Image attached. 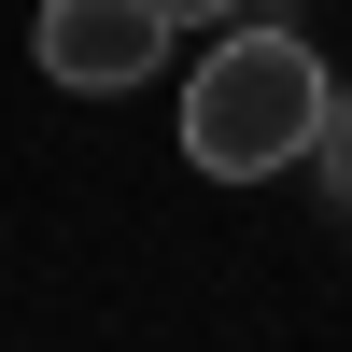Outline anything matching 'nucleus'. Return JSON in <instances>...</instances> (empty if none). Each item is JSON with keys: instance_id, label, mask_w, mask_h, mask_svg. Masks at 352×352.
Segmentation results:
<instances>
[{"instance_id": "4", "label": "nucleus", "mask_w": 352, "mask_h": 352, "mask_svg": "<svg viewBox=\"0 0 352 352\" xmlns=\"http://www.w3.org/2000/svg\"><path fill=\"white\" fill-rule=\"evenodd\" d=\"M155 14H169V28H240L254 0H155Z\"/></svg>"}, {"instance_id": "3", "label": "nucleus", "mask_w": 352, "mask_h": 352, "mask_svg": "<svg viewBox=\"0 0 352 352\" xmlns=\"http://www.w3.org/2000/svg\"><path fill=\"white\" fill-rule=\"evenodd\" d=\"M310 169H324V197H338V212H352V85H338V99H324V127H310Z\"/></svg>"}, {"instance_id": "1", "label": "nucleus", "mask_w": 352, "mask_h": 352, "mask_svg": "<svg viewBox=\"0 0 352 352\" xmlns=\"http://www.w3.org/2000/svg\"><path fill=\"white\" fill-rule=\"evenodd\" d=\"M324 56L296 43V28H240V43L197 56L184 85V155L212 169V184H268V169H310V127H324Z\"/></svg>"}, {"instance_id": "2", "label": "nucleus", "mask_w": 352, "mask_h": 352, "mask_svg": "<svg viewBox=\"0 0 352 352\" xmlns=\"http://www.w3.org/2000/svg\"><path fill=\"white\" fill-rule=\"evenodd\" d=\"M169 43H184V28H169L155 0H43V28H28L43 85H71V99H127Z\"/></svg>"}]
</instances>
